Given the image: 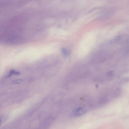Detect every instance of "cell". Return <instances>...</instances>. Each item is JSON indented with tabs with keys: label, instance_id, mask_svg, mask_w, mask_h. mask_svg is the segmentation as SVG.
I'll return each mask as SVG.
<instances>
[{
	"label": "cell",
	"instance_id": "6da1fadb",
	"mask_svg": "<svg viewBox=\"0 0 129 129\" xmlns=\"http://www.w3.org/2000/svg\"><path fill=\"white\" fill-rule=\"evenodd\" d=\"M86 112L85 109L81 107L74 111L72 113L71 115L73 117H77L81 116L84 114Z\"/></svg>",
	"mask_w": 129,
	"mask_h": 129
},
{
	"label": "cell",
	"instance_id": "7a4b0ae2",
	"mask_svg": "<svg viewBox=\"0 0 129 129\" xmlns=\"http://www.w3.org/2000/svg\"><path fill=\"white\" fill-rule=\"evenodd\" d=\"M121 39V36H118L110 41V43L111 44H114L117 42L120 41Z\"/></svg>",
	"mask_w": 129,
	"mask_h": 129
},
{
	"label": "cell",
	"instance_id": "3957f363",
	"mask_svg": "<svg viewBox=\"0 0 129 129\" xmlns=\"http://www.w3.org/2000/svg\"><path fill=\"white\" fill-rule=\"evenodd\" d=\"M62 51L64 55L65 56L68 55L70 53L69 50L65 48H63L62 49Z\"/></svg>",
	"mask_w": 129,
	"mask_h": 129
},
{
	"label": "cell",
	"instance_id": "277c9868",
	"mask_svg": "<svg viewBox=\"0 0 129 129\" xmlns=\"http://www.w3.org/2000/svg\"><path fill=\"white\" fill-rule=\"evenodd\" d=\"M17 71H16L14 70H12L10 71L9 74L7 76V77L9 78L11 77L13 75H17Z\"/></svg>",
	"mask_w": 129,
	"mask_h": 129
},
{
	"label": "cell",
	"instance_id": "5b68a950",
	"mask_svg": "<svg viewBox=\"0 0 129 129\" xmlns=\"http://www.w3.org/2000/svg\"><path fill=\"white\" fill-rule=\"evenodd\" d=\"M23 81L22 79H18L13 81L12 82L13 84H19Z\"/></svg>",
	"mask_w": 129,
	"mask_h": 129
},
{
	"label": "cell",
	"instance_id": "8992f818",
	"mask_svg": "<svg viewBox=\"0 0 129 129\" xmlns=\"http://www.w3.org/2000/svg\"><path fill=\"white\" fill-rule=\"evenodd\" d=\"M114 74V72L112 71L107 72L106 74V76L108 77H111L113 76Z\"/></svg>",
	"mask_w": 129,
	"mask_h": 129
},
{
	"label": "cell",
	"instance_id": "52a82bcc",
	"mask_svg": "<svg viewBox=\"0 0 129 129\" xmlns=\"http://www.w3.org/2000/svg\"><path fill=\"white\" fill-rule=\"evenodd\" d=\"M1 123V121L0 120V125Z\"/></svg>",
	"mask_w": 129,
	"mask_h": 129
}]
</instances>
